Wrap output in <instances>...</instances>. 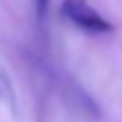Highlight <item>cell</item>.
<instances>
[{
	"instance_id": "obj_1",
	"label": "cell",
	"mask_w": 122,
	"mask_h": 122,
	"mask_svg": "<svg viewBox=\"0 0 122 122\" xmlns=\"http://www.w3.org/2000/svg\"><path fill=\"white\" fill-rule=\"evenodd\" d=\"M61 15L88 34H106L113 25L88 4V0H63Z\"/></svg>"
},
{
	"instance_id": "obj_2",
	"label": "cell",
	"mask_w": 122,
	"mask_h": 122,
	"mask_svg": "<svg viewBox=\"0 0 122 122\" xmlns=\"http://www.w3.org/2000/svg\"><path fill=\"white\" fill-rule=\"evenodd\" d=\"M0 101H2V102H5L11 110H16L15 90H13V84H11L7 74L4 72V68H2V66H0Z\"/></svg>"
},
{
	"instance_id": "obj_3",
	"label": "cell",
	"mask_w": 122,
	"mask_h": 122,
	"mask_svg": "<svg viewBox=\"0 0 122 122\" xmlns=\"http://www.w3.org/2000/svg\"><path fill=\"white\" fill-rule=\"evenodd\" d=\"M34 7H36V16L40 22H45L47 15H49L50 7V0H34Z\"/></svg>"
}]
</instances>
